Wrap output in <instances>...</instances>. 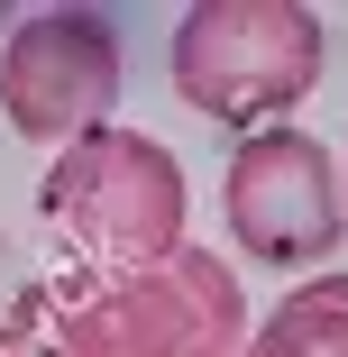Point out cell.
Returning a JSON list of instances; mask_svg holds the SVG:
<instances>
[{"mask_svg":"<svg viewBox=\"0 0 348 357\" xmlns=\"http://www.w3.org/2000/svg\"><path fill=\"white\" fill-rule=\"evenodd\" d=\"M37 202H46V229L101 275H137V266H156L192 238L183 229L192 220L183 156L147 128H92L74 147H55Z\"/></svg>","mask_w":348,"mask_h":357,"instance_id":"1","label":"cell"},{"mask_svg":"<svg viewBox=\"0 0 348 357\" xmlns=\"http://www.w3.org/2000/svg\"><path fill=\"white\" fill-rule=\"evenodd\" d=\"M174 92L220 119V128H257L285 119L330 64V28L303 0H202L174 19Z\"/></svg>","mask_w":348,"mask_h":357,"instance_id":"2","label":"cell"},{"mask_svg":"<svg viewBox=\"0 0 348 357\" xmlns=\"http://www.w3.org/2000/svg\"><path fill=\"white\" fill-rule=\"evenodd\" d=\"M83 348L92 357H239L248 348V294L211 248H174L137 275L74 284Z\"/></svg>","mask_w":348,"mask_h":357,"instance_id":"3","label":"cell"},{"mask_svg":"<svg viewBox=\"0 0 348 357\" xmlns=\"http://www.w3.org/2000/svg\"><path fill=\"white\" fill-rule=\"evenodd\" d=\"M119 83H128V37L110 10H28L0 46V119L28 147H74L110 128Z\"/></svg>","mask_w":348,"mask_h":357,"instance_id":"4","label":"cell"},{"mask_svg":"<svg viewBox=\"0 0 348 357\" xmlns=\"http://www.w3.org/2000/svg\"><path fill=\"white\" fill-rule=\"evenodd\" d=\"M220 220L257 266H321L348 238V192L321 137L303 128H257L229 147L220 174Z\"/></svg>","mask_w":348,"mask_h":357,"instance_id":"5","label":"cell"},{"mask_svg":"<svg viewBox=\"0 0 348 357\" xmlns=\"http://www.w3.org/2000/svg\"><path fill=\"white\" fill-rule=\"evenodd\" d=\"M239 357H348V275H303L285 303H275Z\"/></svg>","mask_w":348,"mask_h":357,"instance_id":"6","label":"cell"},{"mask_svg":"<svg viewBox=\"0 0 348 357\" xmlns=\"http://www.w3.org/2000/svg\"><path fill=\"white\" fill-rule=\"evenodd\" d=\"M0 357H92L74 284H19L0 303Z\"/></svg>","mask_w":348,"mask_h":357,"instance_id":"7","label":"cell"},{"mask_svg":"<svg viewBox=\"0 0 348 357\" xmlns=\"http://www.w3.org/2000/svg\"><path fill=\"white\" fill-rule=\"evenodd\" d=\"M339 192H348V165H339Z\"/></svg>","mask_w":348,"mask_h":357,"instance_id":"8","label":"cell"}]
</instances>
